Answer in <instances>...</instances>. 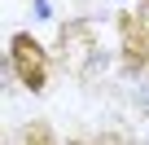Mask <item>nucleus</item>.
<instances>
[{"instance_id":"20e7f679","label":"nucleus","mask_w":149,"mask_h":145,"mask_svg":"<svg viewBox=\"0 0 149 145\" xmlns=\"http://www.w3.org/2000/svg\"><path fill=\"white\" fill-rule=\"evenodd\" d=\"M22 145H57V132L48 119H31L22 123Z\"/></svg>"},{"instance_id":"f03ea898","label":"nucleus","mask_w":149,"mask_h":145,"mask_svg":"<svg viewBox=\"0 0 149 145\" xmlns=\"http://www.w3.org/2000/svg\"><path fill=\"white\" fill-rule=\"evenodd\" d=\"M92 57H97V27L84 22V18L66 22L61 27V66L70 70V75H84Z\"/></svg>"},{"instance_id":"7ed1b4c3","label":"nucleus","mask_w":149,"mask_h":145,"mask_svg":"<svg viewBox=\"0 0 149 145\" xmlns=\"http://www.w3.org/2000/svg\"><path fill=\"white\" fill-rule=\"evenodd\" d=\"M118 35H123V70L127 75H140L149 66V31L140 22V13H118Z\"/></svg>"},{"instance_id":"39448f33","label":"nucleus","mask_w":149,"mask_h":145,"mask_svg":"<svg viewBox=\"0 0 149 145\" xmlns=\"http://www.w3.org/2000/svg\"><path fill=\"white\" fill-rule=\"evenodd\" d=\"M136 13H140V22H145V31H149V0H140V9H136Z\"/></svg>"},{"instance_id":"f257e3e1","label":"nucleus","mask_w":149,"mask_h":145,"mask_svg":"<svg viewBox=\"0 0 149 145\" xmlns=\"http://www.w3.org/2000/svg\"><path fill=\"white\" fill-rule=\"evenodd\" d=\"M9 66H13V75H18V84L26 92H44L48 88V53L31 31H18L9 40Z\"/></svg>"}]
</instances>
